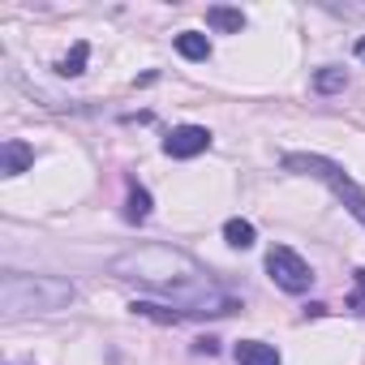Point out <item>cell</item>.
<instances>
[{"mask_svg": "<svg viewBox=\"0 0 365 365\" xmlns=\"http://www.w3.org/2000/svg\"><path fill=\"white\" fill-rule=\"evenodd\" d=\"M112 275L172 297L185 318L190 314H232V309H241L232 297H224L211 284V275L190 254H180L172 245H133V250L112 258Z\"/></svg>", "mask_w": 365, "mask_h": 365, "instance_id": "obj_1", "label": "cell"}, {"mask_svg": "<svg viewBox=\"0 0 365 365\" xmlns=\"http://www.w3.org/2000/svg\"><path fill=\"white\" fill-rule=\"evenodd\" d=\"M78 301V288L56 275H22L5 271L0 275V309L5 318H26V314H61Z\"/></svg>", "mask_w": 365, "mask_h": 365, "instance_id": "obj_2", "label": "cell"}, {"mask_svg": "<svg viewBox=\"0 0 365 365\" xmlns=\"http://www.w3.org/2000/svg\"><path fill=\"white\" fill-rule=\"evenodd\" d=\"M284 168L288 172H301V176H314V180H322V185L365 224V190L356 185V180L339 168V163H331L327 155H305V150H292V155H284Z\"/></svg>", "mask_w": 365, "mask_h": 365, "instance_id": "obj_3", "label": "cell"}, {"mask_svg": "<svg viewBox=\"0 0 365 365\" xmlns=\"http://www.w3.org/2000/svg\"><path fill=\"white\" fill-rule=\"evenodd\" d=\"M267 275H271V279H275V288H284V292H305V288L314 284L309 262H305L297 250H288V245L267 250Z\"/></svg>", "mask_w": 365, "mask_h": 365, "instance_id": "obj_4", "label": "cell"}, {"mask_svg": "<svg viewBox=\"0 0 365 365\" xmlns=\"http://www.w3.org/2000/svg\"><path fill=\"white\" fill-rule=\"evenodd\" d=\"M211 146V133L202 129V125H176L168 138H163V155H172V159H194V155H202Z\"/></svg>", "mask_w": 365, "mask_h": 365, "instance_id": "obj_5", "label": "cell"}, {"mask_svg": "<svg viewBox=\"0 0 365 365\" xmlns=\"http://www.w3.org/2000/svg\"><path fill=\"white\" fill-rule=\"evenodd\" d=\"M31 163H35V150H31L26 142L9 138L5 146H0V172H5V176H18V172H26Z\"/></svg>", "mask_w": 365, "mask_h": 365, "instance_id": "obj_6", "label": "cell"}, {"mask_svg": "<svg viewBox=\"0 0 365 365\" xmlns=\"http://www.w3.org/2000/svg\"><path fill=\"white\" fill-rule=\"evenodd\" d=\"M237 365H284L275 344H262V339H241L237 344Z\"/></svg>", "mask_w": 365, "mask_h": 365, "instance_id": "obj_7", "label": "cell"}, {"mask_svg": "<svg viewBox=\"0 0 365 365\" xmlns=\"http://www.w3.org/2000/svg\"><path fill=\"white\" fill-rule=\"evenodd\" d=\"M207 26L220 31V35H241L245 31V14L241 9H228V5H211L207 9Z\"/></svg>", "mask_w": 365, "mask_h": 365, "instance_id": "obj_8", "label": "cell"}, {"mask_svg": "<svg viewBox=\"0 0 365 365\" xmlns=\"http://www.w3.org/2000/svg\"><path fill=\"white\" fill-rule=\"evenodd\" d=\"M176 52L185 56V61H207V56H211V43H207V35H198V31H180V35H176Z\"/></svg>", "mask_w": 365, "mask_h": 365, "instance_id": "obj_9", "label": "cell"}, {"mask_svg": "<svg viewBox=\"0 0 365 365\" xmlns=\"http://www.w3.org/2000/svg\"><path fill=\"white\" fill-rule=\"evenodd\" d=\"M125 220H129V224L150 220V194H146L142 185H133V190H129V198H125Z\"/></svg>", "mask_w": 365, "mask_h": 365, "instance_id": "obj_10", "label": "cell"}, {"mask_svg": "<svg viewBox=\"0 0 365 365\" xmlns=\"http://www.w3.org/2000/svg\"><path fill=\"white\" fill-rule=\"evenodd\" d=\"M344 86H348V73L335 69V65H327V69L314 73V91H318V95H335V91H344Z\"/></svg>", "mask_w": 365, "mask_h": 365, "instance_id": "obj_11", "label": "cell"}, {"mask_svg": "<svg viewBox=\"0 0 365 365\" xmlns=\"http://www.w3.org/2000/svg\"><path fill=\"white\" fill-rule=\"evenodd\" d=\"M224 237H228V245H237V250H250L258 232H254V224H250V220H228V224H224Z\"/></svg>", "mask_w": 365, "mask_h": 365, "instance_id": "obj_12", "label": "cell"}, {"mask_svg": "<svg viewBox=\"0 0 365 365\" xmlns=\"http://www.w3.org/2000/svg\"><path fill=\"white\" fill-rule=\"evenodd\" d=\"M129 309L133 314H146V318H159V322H180V318H185L180 309H163V305H150V301H133Z\"/></svg>", "mask_w": 365, "mask_h": 365, "instance_id": "obj_13", "label": "cell"}, {"mask_svg": "<svg viewBox=\"0 0 365 365\" xmlns=\"http://www.w3.org/2000/svg\"><path fill=\"white\" fill-rule=\"evenodd\" d=\"M86 56H91V48H86V43H78V48H73V52H69L56 69H61L65 78H78V73H82V65H86Z\"/></svg>", "mask_w": 365, "mask_h": 365, "instance_id": "obj_14", "label": "cell"}, {"mask_svg": "<svg viewBox=\"0 0 365 365\" xmlns=\"http://www.w3.org/2000/svg\"><path fill=\"white\" fill-rule=\"evenodd\" d=\"M348 309H356V314H361V318H365V267H361V271H356V292H352V297H348Z\"/></svg>", "mask_w": 365, "mask_h": 365, "instance_id": "obj_15", "label": "cell"}, {"mask_svg": "<svg viewBox=\"0 0 365 365\" xmlns=\"http://www.w3.org/2000/svg\"><path fill=\"white\" fill-rule=\"evenodd\" d=\"M356 52H361V56H365V39H361V43H356Z\"/></svg>", "mask_w": 365, "mask_h": 365, "instance_id": "obj_16", "label": "cell"}]
</instances>
